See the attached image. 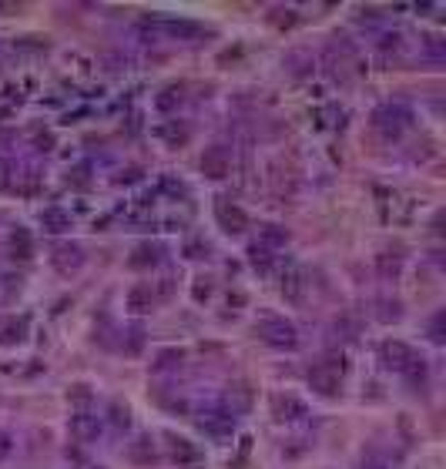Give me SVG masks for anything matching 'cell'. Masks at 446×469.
Segmentation results:
<instances>
[{"mask_svg": "<svg viewBox=\"0 0 446 469\" xmlns=\"http://www.w3.org/2000/svg\"><path fill=\"white\" fill-rule=\"evenodd\" d=\"M215 218L229 235H242V231L248 228V215H245L235 202H229V198H222V202L215 204Z\"/></svg>", "mask_w": 446, "mask_h": 469, "instance_id": "4", "label": "cell"}, {"mask_svg": "<svg viewBox=\"0 0 446 469\" xmlns=\"http://www.w3.org/2000/svg\"><path fill=\"white\" fill-rule=\"evenodd\" d=\"M362 469H386V466H362Z\"/></svg>", "mask_w": 446, "mask_h": 469, "instance_id": "30", "label": "cell"}, {"mask_svg": "<svg viewBox=\"0 0 446 469\" xmlns=\"http://www.w3.org/2000/svg\"><path fill=\"white\" fill-rule=\"evenodd\" d=\"M379 355H382V366L386 369H396V372H403V369L413 362V349L406 342H382L379 345Z\"/></svg>", "mask_w": 446, "mask_h": 469, "instance_id": "6", "label": "cell"}, {"mask_svg": "<svg viewBox=\"0 0 446 469\" xmlns=\"http://www.w3.org/2000/svg\"><path fill=\"white\" fill-rule=\"evenodd\" d=\"M175 101H181V98H175V91H165V98H158V108H171Z\"/></svg>", "mask_w": 446, "mask_h": 469, "instance_id": "27", "label": "cell"}, {"mask_svg": "<svg viewBox=\"0 0 446 469\" xmlns=\"http://www.w3.org/2000/svg\"><path fill=\"white\" fill-rule=\"evenodd\" d=\"M67 399H71L74 406H91V393H88V386H74V389L67 393Z\"/></svg>", "mask_w": 446, "mask_h": 469, "instance_id": "21", "label": "cell"}, {"mask_svg": "<svg viewBox=\"0 0 446 469\" xmlns=\"http://www.w3.org/2000/svg\"><path fill=\"white\" fill-rule=\"evenodd\" d=\"M343 372H345L343 359H326V362L309 369V386L319 395H336L339 393V382H343Z\"/></svg>", "mask_w": 446, "mask_h": 469, "instance_id": "1", "label": "cell"}, {"mask_svg": "<svg viewBox=\"0 0 446 469\" xmlns=\"http://www.w3.org/2000/svg\"><path fill=\"white\" fill-rule=\"evenodd\" d=\"M40 225L57 235V231H67V228H71V215H64L61 208H44V215H40Z\"/></svg>", "mask_w": 446, "mask_h": 469, "instance_id": "14", "label": "cell"}, {"mask_svg": "<svg viewBox=\"0 0 446 469\" xmlns=\"http://www.w3.org/2000/svg\"><path fill=\"white\" fill-rule=\"evenodd\" d=\"M161 30L171 34V37H178V40H191V37H198V34H202V27L191 24V21H165Z\"/></svg>", "mask_w": 446, "mask_h": 469, "instance_id": "13", "label": "cell"}, {"mask_svg": "<svg viewBox=\"0 0 446 469\" xmlns=\"http://www.w3.org/2000/svg\"><path fill=\"white\" fill-rule=\"evenodd\" d=\"M71 432H74L81 443H91V439H98L101 422H98L94 412H74V416H71Z\"/></svg>", "mask_w": 446, "mask_h": 469, "instance_id": "7", "label": "cell"}, {"mask_svg": "<svg viewBox=\"0 0 446 469\" xmlns=\"http://www.w3.org/2000/svg\"><path fill=\"white\" fill-rule=\"evenodd\" d=\"M282 295H285L289 302H302V299H306V279H302L299 272H289V275L282 279Z\"/></svg>", "mask_w": 446, "mask_h": 469, "instance_id": "12", "label": "cell"}, {"mask_svg": "<svg viewBox=\"0 0 446 469\" xmlns=\"http://www.w3.org/2000/svg\"><path fill=\"white\" fill-rule=\"evenodd\" d=\"M158 292H161V295H165V299H168V295H171V279H161V285H158Z\"/></svg>", "mask_w": 446, "mask_h": 469, "instance_id": "29", "label": "cell"}, {"mask_svg": "<svg viewBox=\"0 0 446 469\" xmlns=\"http://www.w3.org/2000/svg\"><path fill=\"white\" fill-rule=\"evenodd\" d=\"M258 335H262V342L275 345V349H295V345H299V332H295V325L285 322V318H265V322L258 325Z\"/></svg>", "mask_w": 446, "mask_h": 469, "instance_id": "2", "label": "cell"}, {"mask_svg": "<svg viewBox=\"0 0 446 469\" xmlns=\"http://www.w3.org/2000/svg\"><path fill=\"white\" fill-rule=\"evenodd\" d=\"M154 258H158V255H154V248H151V245H144V248H138V252H135L131 265H135V268H144L148 262H154Z\"/></svg>", "mask_w": 446, "mask_h": 469, "instance_id": "20", "label": "cell"}, {"mask_svg": "<svg viewBox=\"0 0 446 469\" xmlns=\"http://www.w3.org/2000/svg\"><path fill=\"white\" fill-rule=\"evenodd\" d=\"M161 191H168V195H175V198H178V195H185V185L175 181V178H161Z\"/></svg>", "mask_w": 446, "mask_h": 469, "instance_id": "25", "label": "cell"}, {"mask_svg": "<svg viewBox=\"0 0 446 469\" xmlns=\"http://www.w3.org/2000/svg\"><path fill=\"white\" fill-rule=\"evenodd\" d=\"M11 248H13V258H30L34 255V241H30V235L24 228H17L11 235Z\"/></svg>", "mask_w": 446, "mask_h": 469, "instance_id": "15", "label": "cell"}, {"mask_svg": "<svg viewBox=\"0 0 446 469\" xmlns=\"http://www.w3.org/2000/svg\"><path fill=\"white\" fill-rule=\"evenodd\" d=\"M27 335V318L0 315V345H17Z\"/></svg>", "mask_w": 446, "mask_h": 469, "instance_id": "8", "label": "cell"}, {"mask_svg": "<svg viewBox=\"0 0 446 469\" xmlns=\"http://www.w3.org/2000/svg\"><path fill=\"white\" fill-rule=\"evenodd\" d=\"M372 121H376V127H379L386 138H396V134H399V131L413 121V115H409V108H403V104H386V108L376 111Z\"/></svg>", "mask_w": 446, "mask_h": 469, "instance_id": "3", "label": "cell"}, {"mask_svg": "<svg viewBox=\"0 0 446 469\" xmlns=\"http://www.w3.org/2000/svg\"><path fill=\"white\" fill-rule=\"evenodd\" d=\"M285 241H289L285 228H279V225H265V228H262V241H258V245H265V248H282Z\"/></svg>", "mask_w": 446, "mask_h": 469, "instance_id": "17", "label": "cell"}, {"mask_svg": "<svg viewBox=\"0 0 446 469\" xmlns=\"http://www.w3.org/2000/svg\"><path fill=\"white\" fill-rule=\"evenodd\" d=\"M168 449H171V459L175 463H198L202 459V453L188 439H178V436H168Z\"/></svg>", "mask_w": 446, "mask_h": 469, "instance_id": "9", "label": "cell"}, {"mask_svg": "<svg viewBox=\"0 0 446 469\" xmlns=\"http://www.w3.org/2000/svg\"><path fill=\"white\" fill-rule=\"evenodd\" d=\"M175 359H181V355H178V352H161V359H158V369L175 366Z\"/></svg>", "mask_w": 446, "mask_h": 469, "instance_id": "26", "label": "cell"}, {"mask_svg": "<svg viewBox=\"0 0 446 469\" xmlns=\"http://www.w3.org/2000/svg\"><path fill=\"white\" fill-rule=\"evenodd\" d=\"M67 258H71V268H81V248L77 245H71V248H57V255H54V265L61 268V272H67Z\"/></svg>", "mask_w": 446, "mask_h": 469, "instance_id": "16", "label": "cell"}, {"mask_svg": "<svg viewBox=\"0 0 446 469\" xmlns=\"http://www.w3.org/2000/svg\"><path fill=\"white\" fill-rule=\"evenodd\" d=\"M208 295H212V289H208V285H195V299H198V302H202V299H208Z\"/></svg>", "mask_w": 446, "mask_h": 469, "instance_id": "28", "label": "cell"}, {"mask_svg": "<svg viewBox=\"0 0 446 469\" xmlns=\"http://www.w3.org/2000/svg\"><path fill=\"white\" fill-rule=\"evenodd\" d=\"M131 456L138 459V463H148V459H154L151 439H138V443H135V449H131Z\"/></svg>", "mask_w": 446, "mask_h": 469, "instance_id": "19", "label": "cell"}, {"mask_svg": "<svg viewBox=\"0 0 446 469\" xmlns=\"http://www.w3.org/2000/svg\"><path fill=\"white\" fill-rule=\"evenodd\" d=\"M11 175H13V161L0 158V188H11Z\"/></svg>", "mask_w": 446, "mask_h": 469, "instance_id": "23", "label": "cell"}, {"mask_svg": "<svg viewBox=\"0 0 446 469\" xmlns=\"http://www.w3.org/2000/svg\"><path fill=\"white\" fill-rule=\"evenodd\" d=\"M252 265L262 268V272H268V265H272V248H265V245H252Z\"/></svg>", "mask_w": 446, "mask_h": 469, "instance_id": "18", "label": "cell"}, {"mask_svg": "<svg viewBox=\"0 0 446 469\" xmlns=\"http://www.w3.org/2000/svg\"><path fill=\"white\" fill-rule=\"evenodd\" d=\"M154 305V295H151V285H135V289H131V292H127V308H131V312H148V308H151Z\"/></svg>", "mask_w": 446, "mask_h": 469, "instance_id": "10", "label": "cell"}, {"mask_svg": "<svg viewBox=\"0 0 446 469\" xmlns=\"http://www.w3.org/2000/svg\"><path fill=\"white\" fill-rule=\"evenodd\" d=\"M275 416L279 419H299V416H306V406L295 399V395H275Z\"/></svg>", "mask_w": 446, "mask_h": 469, "instance_id": "11", "label": "cell"}, {"mask_svg": "<svg viewBox=\"0 0 446 469\" xmlns=\"http://www.w3.org/2000/svg\"><path fill=\"white\" fill-rule=\"evenodd\" d=\"M111 422H115L118 429H127V422H131V419H127V406L115 403V406H111Z\"/></svg>", "mask_w": 446, "mask_h": 469, "instance_id": "22", "label": "cell"}, {"mask_svg": "<svg viewBox=\"0 0 446 469\" xmlns=\"http://www.w3.org/2000/svg\"><path fill=\"white\" fill-rule=\"evenodd\" d=\"M202 171L208 178H225L231 171V151L225 144H215V148H205L202 154Z\"/></svg>", "mask_w": 446, "mask_h": 469, "instance_id": "5", "label": "cell"}, {"mask_svg": "<svg viewBox=\"0 0 446 469\" xmlns=\"http://www.w3.org/2000/svg\"><path fill=\"white\" fill-rule=\"evenodd\" d=\"M231 399H235V406H239V409H245V406H248V389H245V386H235V389L229 393V403H231Z\"/></svg>", "mask_w": 446, "mask_h": 469, "instance_id": "24", "label": "cell"}]
</instances>
